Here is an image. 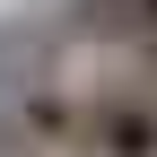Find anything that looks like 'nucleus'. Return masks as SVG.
Wrapping results in <instances>:
<instances>
[{
    "instance_id": "1",
    "label": "nucleus",
    "mask_w": 157,
    "mask_h": 157,
    "mask_svg": "<svg viewBox=\"0 0 157 157\" xmlns=\"http://www.w3.org/2000/svg\"><path fill=\"white\" fill-rule=\"evenodd\" d=\"M87 148H96V157H157V105L105 96V105L87 113Z\"/></svg>"
},
{
    "instance_id": "2",
    "label": "nucleus",
    "mask_w": 157,
    "mask_h": 157,
    "mask_svg": "<svg viewBox=\"0 0 157 157\" xmlns=\"http://www.w3.org/2000/svg\"><path fill=\"white\" fill-rule=\"evenodd\" d=\"M148 61H157V44H148Z\"/></svg>"
}]
</instances>
